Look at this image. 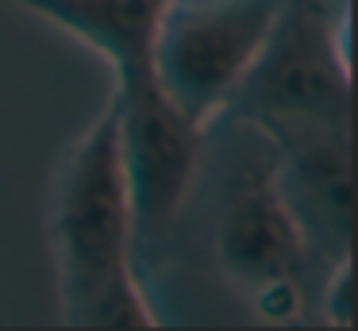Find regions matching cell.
<instances>
[{
    "mask_svg": "<svg viewBox=\"0 0 358 331\" xmlns=\"http://www.w3.org/2000/svg\"><path fill=\"white\" fill-rule=\"evenodd\" d=\"M55 251L62 269L66 323L73 328H155L158 316L135 277V223L120 158L116 104L70 150L55 192Z\"/></svg>",
    "mask_w": 358,
    "mask_h": 331,
    "instance_id": "1",
    "label": "cell"
},
{
    "mask_svg": "<svg viewBox=\"0 0 358 331\" xmlns=\"http://www.w3.org/2000/svg\"><path fill=\"white\" fill-rule=\"evenodd\" d=\"M231 108L266 135L350 123L347 43L327 0H278Z\"/></svg>",
    "mask_w": 358,
    "mask_h": 331,
    "instance_id": "2",
    "label": "cell"
},
{
    "mask_svg": "<svg viewBox=\"0 0 358 331\" xmlns=\"http://www.w3.org/2000/svg\"><path fill=\"white\" fill-rule=\"evenodd\" d=\"M273 12L278 0H170L155 38V73L196 127L231 108Z\"/></svg>",
    "mask_w": 358,
    "mask_h": 331,
    "instance_id": "3",
    "label": "cell"
},
{
    "mask_svg": "<svg viewBox=\"0 0 358 331\" xmlns=\"http://www.w3.org/2000/svg\"><path fill=\"white\" fill-rule=\"evenodd\" d=\"M112 104L120 120V158L135 239H162L196 177L204 127L166 97L155 69L116 77Z\"/></svg>",
    "mask_w": 358,
    "mask_h": 331,
    "instance_id": "4",
    "label": "cell"
},
{
    "mask_svg": "<svg viewBox=\"0 0 358 331\" xmlns=\"http://www.w3.org/2000/svg\"><path fill=\"white\" fill-rule=\"evenodd\" d=\"M243 127L250 139L227 169L216 246L227 277L255 293L273 281H296L312 246L281 189L278 146L255 123L243 120Z\"/></svg>",
    "mask_w": 358,
    "mask_h": 331,
    "instance_id": "5",
    "label": "cell"
},
{
    "mask_svg": "<svg viewBox=\"0 0 358 331\" xmlns=\"http://www.w3.org/2000/svg\"><path fill=\"white\" fill-rule=\"evenodd\" d=\"M270 143L278 146L281 189L308 235V246L331 266L350 258V123L281 131L270 135Z\"/></svg>",
    "mask_w": 358,
    "mask_h": 331,
    "instance_id": "6",
    "label": "cell"
},
{
    "mask_svg": "<svg viewBox=\"0 0 358 331\" xmlns=\"http://www.w3.org/2000/svg\"><path fill=\"white\" fill-rule=\"evenodd\" d=\"M47 15L104 54L116 77L155 69V38L170 0H8Z\"/></svg>",
    "mask_w": 358,
    "mask_h": 331,
    "instance_id": "7",
    "label": "cell"
},
{
    "mask_svg": "<svg viewBox=\"0 0 358 331\" xmlns=\"http://www.w3.org/2000/svg\"><path fill=\"white\" fill-rule=\"evenodd\" d=\"M324 300H327V320L339 323V328H347L350 323V258H343V262L331 266Z\"/></svg>",
    "mask_w": 358,
    "mask_h": 331,
    "instance_id": "8",
    "label": "cell"
}]
</instances>
